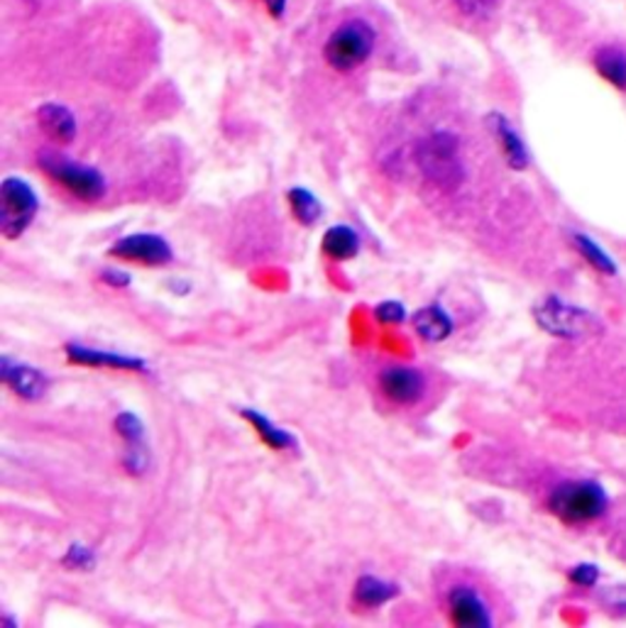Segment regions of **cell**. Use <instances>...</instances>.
Instances as JSON below:
<instances>
[{"instance_id": "1", "label": "cell", "mask_w": 626, "mask_h": 628, "mask_svg": "<svg viewBox=\"0 0 626 628\" xmlns=\"http://www.w3.org/2000/svg\"><path fill=\"white\" fill-rule=\"evenodd\" d=\"M610 496L592 480H573L555 487L549 496L551 514L565 526H585L598 521L607 512Z\"/></svg>"}, {"instance_id": "2", "label": "cell", "mask_w": 626, "mask_h": 628, "mask_svg": "<svg viewBox=\"0 0 626 628\" xmlns=\"http://www.w3.org/2000/svg\"><path fill=\"white\" fill-rule=\"evenodd\" d=\"M416 167L443 192H453L465 182L461 143L451 133H433L416 145Z\"/></svg>"}, {"instance_id": "3", "label": "cell", "mask_w": 626, "mask_h": 628, "mask_svg": "<svg viewBox=\"0 0 626 628\" xmlns=\"http://www.w3.org/2000/svg\"><path fill=\"white\" fill-rule=\"evenodd\" d=\"M377 35L370 23L365 20H347L335 27L323 45L326 64L335 72H353L363 66L375 52Z\"/></svg>"}, {"instance_id": "4", "label": "cell", "mask_w": 626, "mask_h": 628, "mask_svg": "<svg viewBox=\"0 0 626 628\" xmlns=\"http://www.w3.org/2000/svg\"><path fill=\"white\" fill-rule=\"evenodd\" d=\"M39 167L49 178H54L57 184H62L69 194L82 198V201H98L106 196V176L94 167L52 152L39 157Z\"/></svg>"}, {"instance_id": "5", "label": "cell", "mask_w": 626, "mask_h": 628, "mask_svg": "<svg viewBox=\"0 0 626 628\" xmlns=\"http://www.w3.org/2000/svg\"><path fill=\"white\" fill-rule=\"evenodd\" d=\"M39 211V198L25 178L8 176L0 184V233L8 241L23 235Z\"/></svg>"}, {"instance_id": "6", "label": "cell", "mask_w": 626, "mask_h": 628, "mask_svg": "<svg viewBox=\"0 0 626 628\" xmlns=\"http://www.w3.org/2000/svg\"><path fill=\"white\" fill-rule=\"evenodd\" d=\"M536 323H539L545 333L559 335V337H580L590 333L594 328V318L575 308L570 304L561 301V298H545L543 304L536 306Z\"/></svg>"}, {"instance_id": "7", "label": "cell", "mask_w": 626, "mask_h": 628, "mask_svg": "<svg viewBox=\"0 0 626 628\" xmlns=\"http://www.w3.org/2000/svg\"><path fill=\"white\" fill-rule=\"evenodd\" d=\"M445 612L455 626L487 628L494 624V616L484 596L472 584H453L445 596Z\"/></svg>"}, {"instance_id": "8", "label": "cell", "mask_w": 626, "mask_h": 628, "mask_svg": "<svg viewBox=\"0 0 626 628\" xmlns=\"http://www.w3.org/2000/svg\"><path fill=\"white\" fill-rule=\"evenodd\" d=\"M380 392L396 406H416L426 394V377L416 367H386L380 374Z\"/></svg>"}, {"instance_id": "9", "label": "cell", "mask_w": 626, "mask_h": 628, "mask_svg": "<svg viewBox=\"0 0 626 628\" xmlns=\"http://www.w3.org/2000/svg\"><path fill=\"white\" fill-rule=\"evenodd\" d=\"M113 257L131 259V262H140L147 267H164L174 259V250L162 235L152 233H137L127 235L111 247Z\"/></svg>"}, {"instance_id": "10", "label": "cell", "mask_w": 626, "mask_h": 628, "mask_svg": "<svg viewBox=\"0 0 626 628\" xmlns=\"http://www.w3.org/2000/svg\"><path fill=\"white\" fill-rule=\"evenodd\" d=\"M118 433L123 435V441L127 443V451L123 457L125 470L131 475H145L147 467H150V445H147V433L140 418L131 411H123L115 418Z\"/></svg>"}, {"instance_id": "11", "label": "cell", "mask_w": 626, "mask_h": 628, "mask_svg": "<svg viewBox=\"0 0 626 628\" xmlns=\"http://www.w3.org/2000/svg\"><path fill=\"white\" fill-rule=\"evenodd\" d=\"M69 362L84 365V367H111V370H125V372H150L145 360L140 357H131L123 353H111V350H96V347H86L82 343H69L66 347Z\"/></svg>"}, {"instance_id": "12", "label": "cell", "mask_w": 626, "mask_h": 628, "mask_svg": "<svg viewBox=\"0 0 626 628\" xmlns=\"http://www.w3.org/2000/svg\"><path fill=\"white\" fill-rule=\"evenodd\" d=\"M0 377H3L5 386L13 389V394L27 398V402L42 398L49 386V379L42 370L23 362H13L10 357H3V362H0Z\"/></svg>"}, {"instance_id": "13", "label": "cell", "mask_w": 626, "mask_h": 628, "mask_svg": "<svg viewBox=\"0 0 626 628\" xmlns=\"http://www.w3.org/2000/svg\"><path fill=\"white\" fill-rule=\"evenodd\" d=\"M487 125L492 127V133L496 137V143L502 147V155L506 159V164L516 172H521V169L529 167L531 162V155H529V147H526L524 137L519 135V130L512 125V121L502 113H492L487 118Z\"/></svg>"}, {"instance_id": "14", "label": "cell", "mask_w": 626, "mask_h": 628, "mask_svg": "<svg viewBox=\"0 0 626 628\" xmlns=\"http://www.w3.org/2000/svg\"><path fill=\"white\" fill-rule=\"evenodd\" d=\"M592 69L614 91L626 94V49L622 45H600L592 52Z\"/></svg>"}, {"instance_id": "15", "label": "cell", "mask_w": 626, "mask_h": 628, "mask_svg": "<svg viewBox=\"0 0 626 628\" xmlns=\"http://www.w3.org/2000/svg\"><path fill=\"white\" fill-rule=\"evenodd\" d=\"M37 125L42 133L59 145L74 143L76 137V118L62 103H45L37 108Z\"/></svg>"}, {"instance_id": "16", "label": "cell", "mask_w": 626, "mask_h": 628, "mask_svg": "<svg viewBox=\"0 0 626 628\" xmlns=\"http://www.w3.org/2000/svg\"><path fill=\"white\" fill-rule=\"evenodd\" d=\"M412 325L426 343H443L445 337H451L455 328L449 311H445V308L439 304L419 308V311L412 316Z\"/></svg>"}, {"instance_id": "17", "label": "cell", "mask_w": 626, "mask_h": 628, "mask_svg": "<svg viewBox=\"0 0 626 628\" xmlns=\"http://www.w3.org/2000/svg\"><path fill=\"white\" fill-rule=\"evenodd\" d=\"M363 241L357 235L355 227L351 225H333L328 227L321 243V250L326 257L337 259V262H345V259H353L360 253Z\"/></svg>"}, {"instance_id": "18", "label": "cell", "mask_w": 626, "mask_h": 628, "mask_svg": "<svg viewBox=\"0 0 626 628\" xmlns=\"http://www.w3.org/2000/svg\"><path fill=\"white\" fill-rule=\"evenodd\" d=\"M241 416L255 428L257 435H260L272 451H294L296 447V438L290 431H284V428L272 423L270 418L255 411V408H241Z\"/></svg>"}, {"instance_id": "19", "label": "cell", "mask_w": 626, "mask_h": 628, "mask_svg": "<svg viewBox=\"0 0 626 628\" xmlns=\"http://www.w3.org/2000/svg\"><path fill=\"white\" fill-rule=\"evenodd\" d=\"M396 594H400V587L382 580V577L363 575L360 580L355 582V602L367 606V609H377V606L392 602Z\"/></svg>"}, {"instance_id": "20", "label": "cell", "mask_w": 626, "mask_h": 628, "mask_svg": "<svg viewBox=\"0 0 626 628\" xmlns=\"http://www.w3.org/2000/svg\"><path fill=\"white\" fill-rule=\"evenodd\" d=\"M573 245H575V250L585 257V262H588L592 269H598L600 274L604 276L617 274V264H614V259L607 255V250H604L602 245L594 243L590 235L573 233Z\"/></svg>"}, {"instance_id": "21", "label": "cell", "mask_w": 626, "mask_h": 628, "mask_svg": "<svg viewBox=\"0 0 626 628\" xmlns=\"http://www.w3.org/2000/svg\"><path fill=\"white\" fill-rule=\"evenodd\" d=\"M286 198H290V206H292L294 218H296V221H299L302 225H316L318 221H321L323 204L318 201V196L311 194L309 188L294 186L292 192L286 194Z\"/></svg>"}, {"instance_id": "22", "label": "cell", "mask_w": 626, "mask_h": 628, "mask_svg": "<svg viewBox=\"0 0 626 628\" xmlns=\"http://www.w3.org/2000/svg\"><path fill=\"white\" fill-rule=\"evenodd\" d=\"M375 318L384 325H396L406 321V308L400 301H384L375 308Z\"/></svg>"}, {"instance_id": "23", "label": "cell", "mask_w": 626, "mask_h": 628, "mask_svg": "<svg viewBox=\"0 0 626 628\" xmlns=\"http://www.w3.org/2000/svg\"><path fill=\"white\" fill-rule=\"evenodd\" d=\"M568 580L578 587H594L600 580V570L598 565H590V563H580L575 565L573 570L568 572Z\"/></svg>"}, {"instance_id": "24", "label": "cell", "mask_w": 626, "mask_h": 628, "mask_svg": "<svg viewBox=\"0 0 626 628\" xmlns=\"http://www.w3.org/2000/svg\"><path fill=\"white\" fill-rule=\"evenodd\" d=\"M602 604L607 606L610 614L626 616V584L610 587L607 592H602Z\"/></svg>"}, {"instance_id": "25", "label": "cell", "mask_w": 626, "mask_h": 628, "mask_svg": "<svg viewBox=\"0 0 626 628\" xmlns=\"http://www.w3.org/2000/svg\"><path fill=\"white\" fill-rule=\"evenodd\" d=\"M500 0H455L463 15L468 17H487L496 8Z\"/></svg>"}, {"instance_id": "26", "label": "cell", "mask_w": 626, "mask_h": 628, "mask_svg": "<svg viewBox=\"0 0 626 628\" xmlns=\"http://www.w3.org/2000/svg\"><path fill=\"white\" fill-rule=\"evenodd\" d=\"M96 563V555L84 545H72L64 557V565L69 567H82V570H91Z\"/></svg>"}, {"instance_id": "27", "label": "cell", "mask_w": 626, "mask_h": 628, "mask_svg": "<svg viewBox=\"0 0 626 628\" xmlns=\"http://www.w3.org/2000/svg\"><path fill=\"white\" fill-rule=\"evenodd\" d=\"M101 279L108 286H113V288H125V286H131V282H133L131 274L121 272V269H106V272L101 274Z\"/></svg>"}, {"instance_id": "28", "label": "cell", "mask_w": 626, "mask_h": 628, "mask_svg": "<svg viewBox=\"0 0 626 628\" xmlns=\"http://www.w3.org/2000/svg\"><path fill=\"white\" fill-rule=\"evenodd\" d=\"M262 5L267 8V13H270L274 20L284 17V13H286V0H262Z\"/></svg>"}]
</instances>
